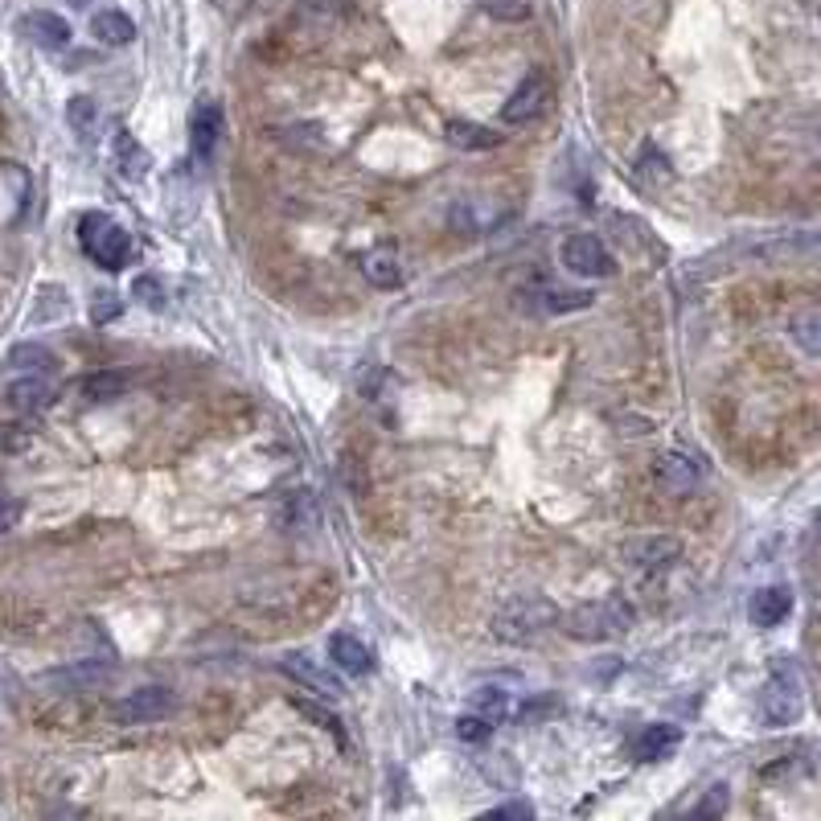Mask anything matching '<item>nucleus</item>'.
<instances>
[{"label":"nucleus","instance_id":"nucleus-1","mask_svg":"<svg viewBox=\"0 0 821 821\" xmlns=\"http://www.w3.org/2000/svg\"><path fill=\"white\" fill-rule=\"evenodd\" d=\"M559 624V608L547 596H517L493 612V636L501 645H534L538 636Z\"/></svg>","mask_w":821,"mask_h":821},{"label":"nucleus","instance_id":"nucleus-2","mask_svg":"<svg viewBox=\"0 0 821 821\" xmlns=\"http://www.w3.org/2000/svg\"><path fill=\"white\" fill-rule=\"evenodd\" d=\"M629 624H633V608L624 604V596L592 599L563 616V633L575 641H608V636L624 633Z\"/></svg>","mask_w":821,"mask_h":821},{"label":"nucleus","instance_id":"nucleus-3","mask_svg":"<svg viewBox=\"0 0 821 821\" xmlns=\"http://www.w3.org/2000/svg\"><path fill=\"white\" fill-rule=\"evenodd\" d=\"M79 242H83L86 259H95L103 272H120L128 263V251H132V239L120 223H111L107 214H86L83 226H79Z\"/></svg>","mask_w":821,"mask_h":821},{"label":"nucleus","instance_id":"nucleus-4","mask_svg":"<svg viewBox=\"0 0 821 821\" xmlns=\"http://www.w3.org/2000/svg\"><path fill=\"white\" fill-rule=\"evenodd\" d=\"M760 715L772 727H788V723H797L805 715V686L788 666H781L764 682V690H760Z\"/></svg>","mask_w":821,"mask_h":821},{"label":"nucleus","instance_id":"nucleus-5","mask_svg":"<svg viewBox=\"0 0 821 821\" xmlns=\"http://www.w3.org/2000/svg\"><path fill=\"white\" fill-rule=\"evenodd\" d=\"M678 555H682V543L669 534H645V538H629L620 547V559L636 571H666L678 563Z\"/></svg>","mask_w":821,"mask_h":821},{"label":"nucleus","instance_id":"nucleus-6","mask_svg":"<svg viewBox=\"0 0 821 821\" xmlns=\"http://www.w3.org/2000/svg\"><path fill=\"white\" fill-rule=\"evenodd\" d=\"M172 706H177L172 690H165V686H140V690L123 694V699L111 706V715L120 718V723H156V718L169 715Z\"/></svg>","mask_w":821,"mask_h":821},{"label":"nucleus","instance_id":"nucleus-7","mask_svg":"<svg viewBox=\"0 0 821 821\" xmlns=\"http://www.w3.org/2000/svg\"><path fill=\"white\" fill-rule=\"evenodd\" d=\"M547 103H550V83L543 74H526L522 86H517L510 99H505V107H501V123H505V128H522V123H531L534 116H543Z\"/></svg>","mask_w":821,"mask_h":821},{"label":"nucleus","instance_id":"nucleus-8","mask_svg":"<svg viewBox=\"0 0 821 821\" xmlns=\"http://www.w3.org/2000/svg\"><path fill=\"white\" fill-rule=\"evenodd\" d=\"M567 272L575 275H612V255L604 251V242L596 235H571L559 251Z\"/></svg>","mask_w":821,"mask_h":821},{"label":"nucleus","instance_id":"nucleus-9","mask_svg":"<svg viewBox=\"0 0 821 821\" xmlns=\"http://www.w3.org/2000/svg\"><path fill=\"white\" fill-rule=\"evenodd\" d=\"M279 666H284V674H288L291 682L317 690L321 699H342V694H345L342 678H337V674H329V669H321L312 657H305V653H284V662H279Z\"/></svg>","mask_w":821,"mask_h":821},{"label":"nucleus","instance_id":"nucleus-10","mask_svg":"<svg viewBox=\"0 0 821 821\" xmlns=\"http://www.w3.org/2000/svg\"><path fill=\"white\" fill-rule=\"evenodd\" d=\"M218 140H223V107L214 99H198L193 116H189V144H193V153L202 156V160H210L214 148H218Z\"/></svg>","mask_w":821,"mask_h":821},{"label":"nucleus","instance_id":"nucleus-11","mask_svg":"<svg viewBox=\"0 0 821 821\" xmlns=\"http://www.w3.org/2000/svg\"><path fill=\"white\" fill-rule=\"evenodd\" d=\"M53 398H58V386H53L46 374H25V378H17V382H9V391H4V403L13 410H21V415L46 410Z\"/></svg>","mask_w":821,"mask_h":821},{"label":"nucleus","instance_id":"nucleus-12","mask_svg":"<svg viewBox=\"0 0 821 821\" xmlns=\"http://www.w3.org/2000/svg\"><path fill=\"white\" fill-rule=\"evenodd\" d=\"M678 748H682V727H674V723H653L633 739V755L641 764H657V760L674 755Z\"/></svg>","mask_w":821,"mask_h":821},{"label":"nucleus","instance_id":"nucleus-13","mask_svg":"<svg viewBox=\"0 0 821 821\" xmlns=\"http://www.w3.org/2000/svg\"><path fill=\"white\" fill-rule=\"evenodd\" d=\"M793 612V592L788 587H760L752 599H748V620L755 629H776L785 616Z\"/></svg>","mask_w":821,"mask_h":821},{"label":"nucleus","instance_id":"nucleus-14","mask_svg":"<svg viewBox=\"0 0 821 821\" xmlns=\"http://www.w3.org/2000/svg\"><path fill=\"white\" fill-rule=\"evenodd\" d=\"M21 29H25V37H29L34 46H41V50H67L70 46L67 17H58V13H50V9L29 13V17L21 21Z\"/></svg>","mask_w":821,"mask_h":821},{"label":"nucleus","instance_id":"nucleus-15","mask_svg":"<svg viewBox=\"0 0 821 821\" xmlns=\"http://www.w3.org/2000/svg\"><path fill=\"white\" fill-rule=\"evenodd\" d=\"M653 473H657V485H662V489H669V493H678V497L690 493V489L699 485V464L690 461V456H682V452L657 456Z\"/></svg>","mask_w":821,"mask_h":821},{"label":"nucleus","instance_id":"nucleus-16","mask_svg":"<svg viewBox=\"0 0 821 821\" xmlns=\"http://www.w3.org/2000/svg\"><path fill=\"white\" fill-rule=\"evenodd\" d=\"M111 153H116V169H120V177H128V181H140V177H148V169H153L148 148H140V140L128 136V132H116Z\"/></svg>","mask_w":821,"mask_h":821},{"label":"nucleus","instance_id":"nucleus-17","mask_svg":"<svg viewBox=\"0 0 821 821\" xmlns=\"http://www.w3.org/2000/svg\"><path fill=\"white\" fill-rule=\"evenodd\" d=\"M329 657H333V666L342 669V674H349V678H358V674H366V669L374 666L370 650L361 645L358 636H349V633H337L333 641H329Z\"/></svg>","mask_w":821,"mask_h":821},{"label":"nucleus","instance_id":"nucleus-18","mask_svg":"<svg viewBox=\"0 0 821 821\" xmlns=\"http://www.w3.org/2000/svg\"><path fill=\"white\" fill-rule=\"evenodd\" d=\"M91 34H95V41H103V46H132V41H136V25H132V17L120 13V9H103V13L91 17Z\"/></svg>","mask_w":821,"mask_h":821},{"label":"nucleus","instance_id":"nucleus-19","mask_svg":"<svg viewBox=\"0 0 821 821\" xmlns=\"http://www.w3.org/2000/svg\"><path fill=\"white\" fill-rule=\"evenodd\" d=\"M116 669L107 666V662H74V666L67 669H53V674H46L41 682L46 686H67V690H83V686H99L107 682Z\"/></svg>","mask_w":821,"mask_h":821},{"label":"nucleus","instance_id":"nucleus-20","mask_svg":"<svg viewBox=\"0 0 821 821\" xmlns=\"http://www.w3.org/2000/svg\"><path fill=\"white\" fill-rule=\"evenodd\" d=\"M444 132H448V144H456L464 153H489V148L501 144V132H497V128H485V123L452 120Z\"/></svg>","mask_w":821,"mask_h":821},{"label":"nucleus","instance_id":"nucleus-21","mask_svg":"<svg viewBox=\"0 0 821 821\" xmlns=\"http://www.w3.org/2000/svg\"><path fill=\"white\" fill-rule=\"evenodd\" d=\"M361 275L370 279V288H382V291H394L398 284H403V263H398V255L394 251H370V255L361 259Z\"/></svg>","mask_w":821,"mask_h":821},{"label":"nucleus","instance_id":"nucleus-22","mask_svg":"<svg viewBox=\"0 0 821 821\" xmlns=\"http://www.w3.org/2000/svg\"><path fill=\"white\" fill-rule=\"evenodd\" d=\"M788 333H793L797 349H805L809 358H821V305L797 308L788 321Z\"/></svg>","mask_w":821,"mask_h":821},{"label":"nucleus","instance_id":"nucleus-23","mask_svg":"<svg viewBox=\"0 0 821 821\" xmlns=\"http://www.w3.org/2000/svg\"><path fill=\"white\" fill-rule=\"evenodd\" d=\"M9 366H13V370H25V374H50L53 366H58V358H53V349H46V345L21 342L9 349Z\"/></svg>","mask_w":821,"mask_h":821},{"label":"nucleus","instance_id":"nucleus-24","mask_svg":"<svg viewBox=\"0 0 821 821\" xmlns=\"http://www.w3.org/2000/svg\"><path fill=\"white\" fill-rule=\"evenodd\" d=\"M123 391H128V374H120V370H99V374L83 378V394L91 398V403L123 398Z\"/></svg>","mask_w":821,"mask_h":821},{"label":"nucleus","instance_id":"nucleus-25","mask_svg":"<svg viewBox=\"0 0 821 821\" xmlns=\"http://www.w3.org/2000/svg\"><path fill=\"white\" fill-rule=\"evenodd\" d=\"M67 123L74 128L79 140H95V128H99V107H95V99L74 95V99L67 103Z\"/></svg>","mask_w":821,"mask_h":821},{"label":"nucleus","instance_id":"nucleus-26","mask_svg":"<svg viewBox=\"0 0 821 821\" xmlns=\"http://www.w3.org/2000/svg\"><path fill=\"white\" fill-rule=\"evenodd\" d=\"M485 13L493 21H505V25H517V21L531 17V0H480Z\"/></svg>","mask_w":821,"mask_h":821},{"label":"nucleus","instance_id":"nucleus-27","mask_svg":"<svg viewBox=\"0 0 821 821\" xmlns=\"http://www.w3.org/2000/svg\"><path fill=\"white\" fill-rule=\"evenodd\" d=\"M291 706L300 711L305 718H312L321 731H329V736H337L342 739V718L333 715V711H325V706H317V702H305V699H291Z\"/></svg>","mask_w":821,"mask_h":821},{"label":"nucleus","instance_id":"nucleus-28","mask_svg":"<svg viewBox=\"0 0 821 821\" xmlns=\"http://www.w3.org/2000/svg\"><path fill=\"white\" fill-rule=\"evenodd\" d=\"M489 723H493L489 715H464V718H456V736H461L464 743H485V739L493 736Z\"/></svg>","mask_w":821,"mask_h":821},{"label":"nucleus","instance_id":"nucleus-29","mask_svg":"<svg viewBox=\"0 0 821 821\" xmlns=\"http://www.w3.org/2000/svg\"><path fill=\"white\" fill-rule=\"evenodd\" d=\"M120 312H123V305H120V296H116V291H95V305H91V321H95V325L116 321Z\"/></svg>","mask_w":821,"mask_h":821},{"label":"nucleus","instance_id":"nucleus-30","mask_svg":"<svg viewBox=\"0 0 821 821\" xmlns=\"http://www.w3.org/2000/svg\"><path fill=\"white\" fill-rule=\"evenodd\" d=\"M727 801H731V788L715 785L706 797H702V805H694V813H690V818H718V813L727 809Z\"/></svg>","mask_w":821,"mask_h":821},{"label":"nucleus","instance_id":"nucleus-31","mask_svg":"<svg viewBox=\"0 0 821 821\" xmlns=\"http://www.w3.org/2000/svg\"><path fill=\"white\" fill-rule=\"evenodd\" d=\"M132 296H136V300H144L148 308H165V288H160V279H156V275H136Z\"/></svg>","mask_w":821,"mask_h":821},{"label":"nucleus","instance_id":"nucleus-32","mask_svg":"<svg viewBox=\"0 0 821 821\" xmlns=\"http://www.w3.org/2000/svg\"><path fill=\"white\" fill-rule=\"evenodd\" d=\"M592 305V291H547L550 312H575V308Z\"/></svg>","mask_w":821,"mask_h":821},{"label":"nucleus","instance_id":"nucleus-33","mask_svg":"<svg viewBox=\"0 0 821 821\" xmlns=\"http://www.w3.org/2000/svg\"><path fill=\"white\" fill-rule=\"evenodd\" d=\"M473 702H477V706L489 718H501L505 711H510V699H505V690H477V694H473Z\"/></svg>","mask_w":821,"mask_h":821},{"label":"nucleus","instance_id":"nucleus-34","mask_svg":"<svg viewBox=\"0 0 821 821\" xmlns=\"http://www.w3.org/2000/svg\"><path fill=\"white\" fill-rule=\"evenodd\" d=\"M489 818H501V821H534V805H497V809H489Z\"/></svg>","mask_w":821,"mask_h":821},{"label":"nucleus","instance_id":"nucleus-35","mask_svg":"<svg viewBox=\"0 0 821 821\" xmlns=\"http://www.w3.org/2000/svg\"><path fill=\"white\" fill-rule=\"evenodd\" d=\"M21 501H0V534H9V531H17V522H21Z\"/></svg>","mask_w":821,"mask_h":821},{"label":"nucleus","instance_id":"nucleus-36","mask_svg":"<svg viewBox=\"0 0 821 821\" xmlns=\"http://www.w3.org/2000/svg\"><path fill=\"white\" fill-rule=\"evenodd\" d=\"M550 711H555V702H526V706H522V718H543V715H550Z\"/></svg>","mask_w":821,"mask_h":821},{"label":"nucleus","instance_id":"nucleus-37","mask_svg":"<svg viewBox=\"0 0 821 821\" xmlns=\"http://www.w3.org/2000/svg\"><path fill=\"white\" fill-rule=\"evenodd\" d=\"M70 4H74V9H83V4H91V0H70Z\"/></svg>","mask_w":821,"mask_h":821},{"label":"nucleus","instance_id":"nucleus-38","mask_svg":"<svg viewBox=\"0 0 821 821\" xmlns=\"http://www.w3.org/2000/svg\"><path fill=\"white\" fill-rule=\"evenodd\" d=\"M818 531H821V510H818Z\"/></svg>","mask_w":821,"mask_h":821}]
</instances>
